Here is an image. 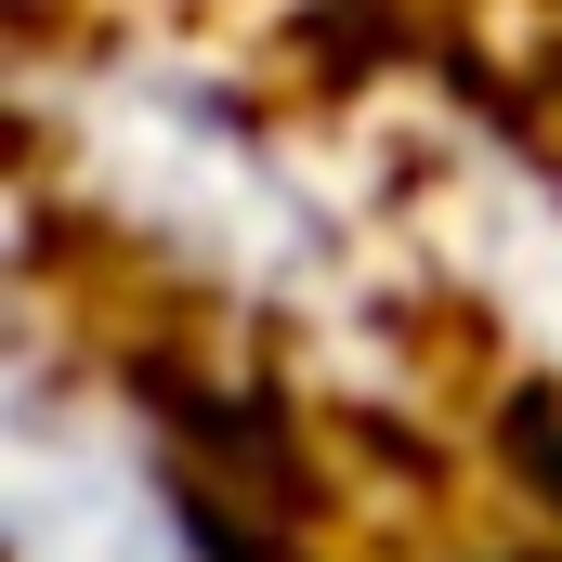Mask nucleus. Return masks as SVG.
Listing matches in <instances>:
<instances>
[{"mask_svg":"<svg viewBox=\"0 0 562 562\" xmlns=\"http://www.w3.org/2000/svg\"><path fill=\"white\" fill-rule=\"evenodd\" d=\"M497 445H510V484H537V497L562 510V380L497 393Z\"/></svg>","mask_w":562,"mask_h":562,"instance_id":"nucleus-1","label":"nucleus"},{"mask_svg":"<svg viewBox=\"0 0 562 562\" xmlns=\"http://www.w3.org/2000/svg\"><path fill=\"white\" fill-rule=\"evenodd\" d=\"M471 562H562V550H471Z\"/></svg>","mask_w":562,"mask_h":562,"instance_id":"nucleus-2","label":"nucleus"}]
</instances>
